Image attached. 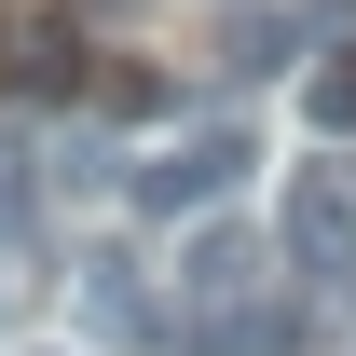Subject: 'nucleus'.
I'll list each match as a JSON object with an SVG mask.
<instances>
[{
  "label": "nucleus",
  "mask_w": 356,
  "mask_h": 356,
  "mask_svg": "<svg viewBox=\"0 0 356 356\" xmlns=\"http://www.w3.org/2000/svg\"><path fill=\"white\" fill-rule=\"evenodd\" d=\"M178 288H192V302H247V288H274V247L247 220H206V206H192V247H178Z\"/></svg>",
  "instance_id": "4"
},
{
  "label": "nucleus",
  "mask_w": 356,
  "mask_h": 356,
  "mask_svg": "<svg viewBox=\"0 0 356 356\" xmlns=\"http://www.w3.org/2000/svg\"><path fill=\"white\" fill-rule=\"evenodd\" d=\"M274 274H288L302 302H343L356 315V192H343V165L288 178V206H274Z\"/></svg>",
  "instance_id": "1"
},
{
  "label": "nucleus",
  "mask_w": 356,
  "mask_h": 356,
  "mask_svg": "<svg viewBox=\"0 0 356 356\" xmlns=\"http://www.w3.org/2000/svg\"><path fill=\"white\" fill-rule=\"evenodd\" d=\"M0 83L14 96H83V28H69V14L14 28V42H0Z\"/></svg>",
  "instance_id": "5"
},
{
  "label": "nucleus",
  "mask_w": 356,
  "mask_h": 356,
  "mask_svg": "<svg viewBox=\"0 0 356 356\" xmlns=\"http://www.w3.org/2000/svg\"><path fill=\"white\" fill-rule=\"evenodd\" d=\"M356 28V0H233L220 14V69L233 83H274V69H302L315 42H343Z\"/></svg>",
  "instance_id": "3"
},
{
  "label": "nucleus",
  "mask_w": 356,
  "mask_h": 356,
  "mask_svg": "<svg viewBox=\"0 0 356 356\" xmlns=\"http://www.w3.org/2000/svg\"><path fill=\"white\" fill-rule=\"evenodd\" d=\"M315 124H329V137H356V55H343V69H315Z\"/></svg>",
  "instance_id": "7"
},
{
  "label": "nucleus",
  "mask_w": 356,
  "mask_h": 356,
  "mask_svg": "<svg viewBox=\"0 0 356 356\" xmlns=\"http://www.w3.org/2000/svg\"><path fill=\"white\" fill-rule=\"evenodd\" d=\"M247 165H261L247 124H192V137H165L151 165H124V206H137V220H192V206L247 192Z\"/></svg>",
  "instance_id": "2"
},
{
  "label": "nucleus",
  "mask_w": 356,
  "mask_h": 356,
  "mask_svg": "<svg viewBox=\"0 0 356 356\" xmlns=\"http://www.w3.org/2000/svg\"><path fill=\"white\" fill-rule=\"evenodd\" d=\"M96 110H137V124H151V110H165V83H151V69H96Z\"/></svg>",
  "instance_id": "6"
}]
</instances>
